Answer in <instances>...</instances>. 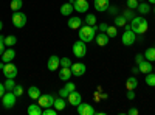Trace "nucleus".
I'll return each instance as SVG.
<instances>
[{"instance_id": "obj_1", "label": "nucleus", "mask_w": 155, "mask_h": 115, "mask_svg": "<svg viewBox=\"0 0 155 115\" xmlns=\"http://www.w3.org/2000/svg\"><path fill=\"white\" fill-rule=\"evenodd\" d=\"M149 28V23H147V19L146 17H140V16H135L130 22V30L135 33V34H144Z\"/></svg>"}, {"instance_id": "obj_2", "label": "nucleus", "mask_w": 155, "mask_h": 115, "mask_svg": "<svg viewBox=\"0 0 155 115\" xmlns=\"http://www.w3.org/2000/svg\"><path fill=\"white\" fill-rule=\"evenodd\" d=\"M96 31H98V25H84V27L79 28V39L84 42H92L95 37H96Z\"/></svg>"}, {"instance_id": "obj_3", "label": "nucleus", "mask_w": 155, "mask_h": 115, "mask_svg": "<svg viewBox=\"0 0 155 115\" xmlns=\"http://www.w3.org/2000/svg\"><path fill=\"white\" fill-rule=\"evenodd\" d=\"M121 42L126 47H130V45H134L137 42V34L130 30V25H127V27H126V31L121 36Z\"/></svg>"}, {"instance_id": "obj_4", "label": "nucleus", "mask_w": 155, "mask_h": 115, "mask_svg": "<svg viewBox=\"0 0 155 115\" xmlns=\"http://www.w3.org/2000/svg\"><path fill=\"white\" fill-rule=\"evenodd\" d=\"M12 25L16 28H23L27 25V14L22 11H12Z\"/></svg>"}, {"instance_id": "obj_5", "label": "nucleus", "mask_w": 155, "mask_h": 115, "mask_svg": "<svg viewBox=\"0 0 155 115\" xmlns=\"http://www.w3.org/2000/svg\"><path fill=\"white\" fill-rule=\"evenodd\" d=\"M71 50H73V55H74L76 58H84V56L87 55V44L79 39V41H76V42L73 44Z\"/></svg>"}, {"instance_id": "obj_6", "label": "nucleus", "mask_w": 155, "mask_h": 115, "mask_svg": "<svg viewBox=\"0 0 155 115\" xmlns=\"http://www.w3.org/2000/svg\"><path fill=\"white\" fill-rule=\"evenodd\" d=\"M16 93L14 92H11V90H6L2 96V101H3V107L5 109H11V107H14L16 106Z\"/></svg>"}, {"instance_id": "obj_7", "label": "nucleus", "mask_w": 155, "mask_h": 115, "mask_svg": "<svg viewBox=\"0 0 155 115\" xmlns=\"http://www.w3.org/2000/svg\"><path fill=\"white\" fill-rule=\"evenodd\" d=\"M17 73H19V70H17V67H16L12 62H6V64H5V67H3V75H5V78L16 79Z\"/></svg>"}, {"instance_id": "obj_8", "label": "nucleus", "mask_w": 155, "mask_h": 115, "mask_svg": "<svg viewBox=\"0 0 155 115\" xmlns=\"http://www.w3.org/2000/svg\"><path fill=\"white\" fill-rule=\"evenodd\" d=\"M54 100H56V98H54L53 95H50V93L41 95V96H39V106H41L42 109H45V107H53Z\"/></svg>"}, {"instance_id": "obj_9", "label": "nucleus", "mask_w": 155, "mask_h": 115, "mask_svg": "<svg viewBox=\"0 0 155 115\" xmlns=\"http://www.w3.org/2000/svg\"><path fill=\"white\" fill-rule=\"evenodd\" d=\"M59 67H61V58L56 56V55L50 56V58H48V62H47V69H48L50 72H54V70H58Z\"/></svg>"}, {"instance_id": "obj_10", "label": "nucleus", "mask_w": 155, "mask_h": 115, "mask_svg": "<svg viewBox=\"0 0 155 115\" xmlns=\"http://www.w3.org/2000/svg\"><path fill=\"white\" fill-rule=\"evenodd\" d=\"M68 104H71V106H79L81 103H82V96H81V93L78 92V90H73V92H70L68 93Z\"/></svg>"}, {"instance_id": "obj_11", "label": "nucleus", "mask_w": 155, "mask_h": 115, "mask_svg": "<svg viewBox=\"0 0 155 115\" xmlns=\"http://www.w3.org/2000/svg\"><path fill=\"white\" fill-rule=\"evenodd\" d=\"M78 113L79 115H93L96 112H95L93 106L90 103H81L79 106H78Z\"/></svg>"}, {"instance_id": "obj_12", "label": "nucleus", "mask_w": 155, "mask_h": 115, "mask_svg": "<svg viewBox=\"0 0 155 115\" xmlns=\"http://www.w3.org/2000/svg\"><path fill=\"white\" fill-rule=\"evenodd\" d=\"M71 75L73 76H82L84 73H85V70H87V67H85V64H82V62H76V64H71Z\"/></svg>"}, {"instance_id": "obj_13", "label": "nucleus", "mask_w": 155, "mask_h": 115, "mask_svg": "<svg viewBox=\"0 0 155 115\" xmlns=\"http://www.w3.org/2000/svg\"><path fill=\"white\" fill-rule=\"evenodd\" d=\"M93 6H95L96 11L104 12V11H107L109 6H110V0H93Z\"/></svg>"}, {"instance_id": "obj_14", "label": "nucleus", "mask_w": 155, "mask_h": 115, "mask_svg": "<svg viewBox=\"0 0 155 115\" xmlns=\"http://www.w3.org/2000/svg\"><path fill=\"white\" fill-rule=\"evenodd\" d=\"M73 6H74V11H78V12H87L90 8L87 0H74Z\"/></svg>"}, {"instance_id": "obj_15", "label": "nucleus", "mask_w": 155, "mask_h": 115, "mask_svg": "<svg viewBox=\"0 0 155 115\" xmlns=\"http://www.w3.org/2000/svg\"><path fill=\"white\" fill-rule=\"evenodd\" d=\"M61 14L62 16H65V17H70L71 16V12L74 11V6H73V3H70V2H67V3H64V5H61Z\"/></svg>"}, {"instance_id": "obj_16", "label": "nucleus", "mask_w": 155, "mask_h": 115, "mask_svg": "<svg viewBox=\"0 0 155 115\" xmlns=\"http://www.w3.org/2000/svg\"><path fill=\"white\" fill-rule=\"evenodd\" d=\"M67 25H68V28H71V30H79L82 27V19L81 17H70Z\"/></svg>"}, {"instance_id": "obj_17", "label": "nucleus", "mask_w": 155, "mask_h": 115, "mask_svg": "<svg viewBox=\"0 0 155 115\" xmlns=\"http://www.w3.org/2000/svg\"><path fill=\"white\" fill-rule=\"evenodd\" d=\"M14 58H16V52H14L11 47H9L8 50H5L3 55H2V61H3L5 64H6V62H12V61H14Z\"/></svg>"}, {"instance_id": "obj_18", "label": "nucleus", "mask_w": 155, "mask_h": 115, "mask_svg": "<svg viewBox=\"0 0 155 115\" xmlns=\"http://www.w3.org/2000/svg\"><path fill=\"white\" fill-rule=\"evenodd\" d=\"M71 78V69L70 67H61L59 69V79L61 81H68Z\"/></svg>"}, {"instance_id": "obj_19", "label": "nucleus", "mask_w": 155, "mask_h": 115, "mask_svg": "<svg viewBox=\"0 0 155 115\" xmlns=\"http://www.w3.org/2000/svg\"><path fill=\"white\" fill-rule=\"evenodd\" d=\"M138 69H140L141 73H144V75H146V73H149V72L153 70V66H152V62H150V61H146V59H144L143 62H140V64H138Z\"/></svg>"}, {"instance_id": "obj_20", "label": "nucleus", "mask_w": 155, "mask_h": 115, "mask_svg": "<svg viewBox=\"0 0 155 115\" xmlns=\"http://www.w3.org/2000/svg\"><path fill=\"white\" fill-rule=\"evenodd\" d=\"M95 39H96V44L99 47H106L109 44V41H110V37L107 36V33H99V34H96Z\"/></svg>"}, {"instance_id": "obj_21", "label": "nucleus", "mask_w": 155, "mask_h": 115, "mask_svg": "<svg viewBox=\"0 0 155 115\" xmlns=\"http://www.w3.org/2000/svg\"><path fill=\"white\" fill-rule=\"evenodd\" d=\"M137 87H138V79L135 78V76L127 78V81H126V89L127 90H135Z\"/></svg>"}, {"instance_id": "obj_22", "label": "nucleus", "mask_w": 155, "mask_h": 115, "mask_svg": "<svg viewBox=\"0 0 155 115\" xmlns=\"http://www.w3.org/2000/svg\"><path fill=\"white\" fill-rule=\"evenodd\" d=\"M138 12L141 16H147L149 12H150V5L149 3H144V2H140V5H138Z\"/></svg>"}, {"instance_id": "obj_23", "label": "nucleus", "mask_w": 155, "mask_h": 115, "mask_svg": "<svg viewBox=\"0 0 155 115\" xmlns=\"http://www.w3.org/2000/svg\"><path fill=\"white\" fill-rule=\"evenodd\" d=\"M28 96L31 100H39V96H41V90H39V87H36V86L28 87Z\"/></svg>"}, {"instance_id": "obj_24", "label": "nucleus", "mask_w": 155, "mask_h": 115, "mask_svg": "<svg viewBox=\"0 0 155 115\" xmlns=\"http://www.w3.org/2000/svg\"><path fill=\"white\" fill-rule=\"evenodd\" d=\"M42 107L39 104H30L28 106V115H42Z\"/></svg>"}, {"instance_id": "obj_25", "label": "nucleus", "mask_w": 155, "mask_h": 115, "mask_svg": "<svg viewBox=\"0 0 155 115\" xmlns=\"http://www.w3.org/2000/svg\"><path fill=\"white\" fill-rule=\"evenodd\" d=\"M54 109L59 112V110H64L65 109V98H62V96H59V98H56L54 100Z\"/></svg>"}, {"instance_id": "obj_26", "label": "nucleus", "mask_w": 155, "mask_h": 115, "mask_svg": "<svg viewBox=\"0 0 155 115\" xmlns=\"http://www.w3.org/2000/svg\"><path fill=\"white\" fill-rule=\"evenodd\" d=\"M144 59L150 61V62L155 61V47H150V48L146 50V52H144Z\"/></svg>"}, {"instance_id": "obj_27", "label": "nucleus", "mask_w": 155, "mask_h": 115, "mask_svg": "<svg viewBox=\"0 0 155 115\" xmlns=\"http://www.w3.org/2000/svg\"><path fill=\"white\" fill-rule=\"evenodd\" d=\"M144 81H146V84H147L149 87H155V72H149V73H146Z\"/></svg>"}, {"instance_id": "obj_28", "label": "nucleus", "mask_w": 155, "mask_h": 115, "mask_svg": "<svg viewBox=\"0 0 155 115\" xmlns=\"http://www.w3.org/2000/svg\"><path fill=\"white\" fill-rule=\"evenodd\" d=\"M115 27L116 28H120V27H126V23H127V19L124 16H115Z\"/></svg>"}, {"instance_id": "obj_29", "label": "nucleus", "mask_w": 155, "mask_h": 115, "mask_svg": "<svg viewBox=\"0 0 155 115\" xmlns=\"http://www.w3.org/2000/svg\"><path fill=\"white\" fill-rule=\"evenodd\" d=\"M16 42H17V37L14 34H9L5 37V45H8V47H14Z\"/></svg>"}, {"instance_id": "obj_30", "label": "nucleus", "mask_w": 155, "mask_h": 115, "mask_svg": "<svg viewBox=\"0 0 155 115\" xmlns=\"http://www.w3.org/2000/svg\"><path fill=\"white\" fill-rule=\"evenodd\" d=\"M11 9L12 11H20L22 9V6H23V2L22 0H11Z\"/></svg>"}, {"instance_id": "obj_31", "label": "nucleus", "mask_w": 155, "mask_h": 115, "mask_svg": "<svg viewBox=\"0 0 155 115\" xmlns=\"http://www.w3.org/2000/svg\"><path fill=\"white\" fill-rule=\"evenodd\" d=\"M85 25H90V27H93V25H96V16L95 14H87L85 19H84Z\"/></svg>"}, {"instance_id": "obj_32", "label": "nucleus", "mask_w": 155, "mask_h": 115, "mask_svg": "<svg viewBox=\"0 0 155 115\" xmlns=\"http://www.w3.org/2000/svg\"><path fill=\"white\" fill-rule=\"evenodd\" d=\"M14 87H16V81L14 79H11V78H6V81H5V89L6 90H14Z\"/></svg>"}, {"instance_id": "obj_33", "label": "nucleus", "mask_w": 155, "mask_h": 115, "mask_svg": "<svg viewBox=\"0 0 155 115\" xmlns=\"http://www.w3.org/2000/svg\"><path fill=\"white\" fill-rule=\"evenodd\" d=\"M106 33H107V36L112 39V37H116V34H118V30H116V27L113 25V27H109V28H107Z\"/></svg>"}, {"instance_id": "obj_34", "label": "nucleus", "mask_w": 155, "mask_h": 115, "mask_svg": "<svg viewBox=\"0 0 155 115\" xmlns=\"http://www.w3.org/2000/svg\"><path fill=\"white\" fill-rule=\"evenodd\" d=\"M56 113H58V110L54 109V106L53 107H45L42 110V115H56Z\"/></svg>"}, {"instance_id": "obj_35", "label": "nucleus", "mask_w": 155, "mask_h": 115, "mask_svg": "<svg viewBox=\"0 0 155 115\" xmlns=\"http://www.w3.org/2000/svg\"><path fill=\"white\" fill-rule=\"evenodd\" d=\"M71 59L70 58H61V67H71Z\"/></svg>"}, {"instance_id": "obj_36", "label": "nucleus", "mask_w": 155, "mask_h": 115, "mask_svg": "<svg viewBox=\"0 0 155 115\" xmlns=\"http://www.w3.org/2000/svg\"><path fill=\"white\" fill-rule=\"evenodd\" d=\"M140 5L138 0H127V8H130V9H137Z\"/></svg>"}, {"instance_id": "obj_37", "label": "nucleus", "mask_w": 155, "mask_h": 115, "mask_svg": "<svg viewBox=\"0 0 155 115\" xmlns=\"http://www.w3.org/2000/svg\"><path fill=\"white\" fill-rule=\"evenodd\" d=\"M126 19H134L135 17V12H134V9H130V8H127L126 11H124V14H123Z\"/></svg>"}, {"instance_id": "obj_38", "label": "nucleus", "mask_w": 155, "mask_h": 115, "mask_svg": "<svg viewBox=\"0 0 155 115\" xmlns=\"http://www.w3.org/2000/svg\"><path fill=\"white\" fill-rule=\"evenodd\" d=\"M16 93V96H20V95H23V86H20V84H16V87H14V90H12Z\"/></svg>"}, {"instance_id": "obj_39", "label": "nucleus", "mask_w": 155, "mask_h": 115, "mask_svg": "<svg viewBox=\"0 0 155 115\" xmlns=\"http://www.w3.org/2000/svg\"><path fill=\"white\" fill-rule=\"evenodd\" d=\"M65 89H67L68 92H73V90H76V86L71 81H65Z\"/></svg>"}, {"instance_id": "obj_40", "label": "nucleus", "mask_w": 155, "mask_h": 115, "mask_svg": "<svg viewBox=\"0 0 155 115\" xmlns=\"http://www.w3.org/2000/svg\"><path fill=\"white\" fill-rule=\"evenodd\" d=\"M58 93H59V96H62V98H67L70 92L67 90V89H65V87H62V89H59V92H58Z\"/></svg>"}, {"instance_id": "obj_41", "label": "nucleus", "mask_w": 155, "mask_h": 115, "mask_svg": "<svg viewBox=\"0 0 155 115\" xmlns=\"http://www.w3.org/2000/svg\"><path fill=\"white\" fill-rule=\"evenodd\" d=\"M107 28H109V25H107L106 22H102V23H99V25H98V30H99L101 33H106V31H107Z\"/></svg>"}, {"instance_id": "obj_42", "label": "nucleus", "mask_w": 155, "mask_h": 115, "mask_svg": "<svg viewBox=\"0 0 155 115\" xmlns=\"http://www.w3.org/2000/svg\"><path fill=\"white\" fill-rule=\"evenodd\" d=\"M107 11L110 12L112 16H116V14H118V8H116V6H112V5L109 6V9H107Z\"/></svg>"}, {"instance_id": "obj_43", "label": "nucleus", "mask_w": 155, "mask_h": 115, "mask_svg": "<svg viewBox=\"0 0 155 115\" xmlns=\"http://www.w3.org/2000/svg\"><path fill=\"white\" fill-rule=\"evenodd\" d=\"M143 61H144V55H137V56H135V62H137V64L143 62Z\"/></svg>"}, {"instance_id": "obj_44", "label": "nucleus", "mask_w": 155, "mask_h": 115, "mask_svg": "<svg viewBox=\"0 0 155 115\" xmlns=\"http://www.w3.org/2000/svg\"><path fill=\"white\" fill-rule=\"evenodd\" d=\"M127 113H129V115H138V109H135V107H130V109L127 110Z\"/></svg>"}, {"instance_id": "obj_45", "label": "nucleus", "mask_w": 155, "mask_h": 115, "mask_svg": "<svg viewBox=\"0 0 155 115\" xmlns=\"http://www.w3.org/2000/svg\"><path fill=\"white\" fill-rule=\"evenodd\" d=\"M6 92V89H5V84H2V83H0V98H2L3 96V93Z\"/></svg>"}, {"instance_id": "obj_46", "label": "nucleus", "mask_w": 155, "mask_h": 115, "mask_svg": "<svg viewBox=\"0 0 155 115\" xmlns=\"http://www.w3.org/2000/svg\"><path fill=\"white\" fill-rule=\"evenodd\" d=\"M127 98L129 100H134L135 98V92L134 90H127Z\"/></svg>"}, {"instance_id": "obj_47", "label": "nucleus", "mask_w": 155, "mask_h": 115, "mask_svg": "<svg viewBox=\"0 0 155 115\" xmlns=\"http://www.w3.org/2000/svg\"><path fill=\"white\" fill-rule=\"evenodd\" d=\"M3 45H5V44H2V42H0V56H2V55H3V52H5Z\"/></svg>"}, {"instance_id": "obj_48", "label": "nucleus", "mask_w": 155, "mask_h": 115, "mask_svg": "<svg viewBox=\"0 0 155 115\" xmlns=\"http://www.w3.org/2000/svg\"><path fill=\"white\" fill-rule=\"evenodd\" d=\"M0 42H2V44H5V37H3L2 34H0Z\"/></svg>"}, {"instance_id": "obj_49", "label": "nucleus", "mask_w": 155, "mask_h": 115, "mask_svg": "<svg viewBox=\"0 0 155 115\" xmlns=\"http://www.w3.org/2000/svg\"><path fill=\"white\" fill-rule=\"evenodd\" d=\"M2 30H3V22L0 20V31H2Z\"/></svg>"}, {"instance_id": "obj_50", "label": "nucleus", "mask_w": 155, "mask_h": 115, "mask_svg": "<svg viewBox=\"0 0 155 115\" xmlns=\"http://www.w3.org/2000/svg\"><path fill=\"white\" fill-rule=\"evenodd\" d=\"M147 2H149L150 5H155V0H147Z\"/></svg>"}, {"instance_id": "obj_51", "label": "nucleus", "mask_w": 155, "mask_h": 115, "mask_svg": "<svg viewBox=\"0 0 155 115\" xmlns=\"http://www.w3.org/2000/svg\"><path fill=\"white\" fill-rule=\"evenodd\" d=\"M138 2H144V0H138Z\"/></svg>"}, {"instance_id": "obj_52", "label": "nucleus", "mask_w": 155, "mask_h": 115, "mask_svg": "<svg viewBox=\"0 0 155 115\" xmlns=\"http://www.w3.org/2000/svg\"><path fill=\"white\" fill-rule=\"evenodd\" d=\"M153 14H155V8H153Z\"/></svg>"}, {"instance_id": "obj_53", "label": "nucleus", "mask_w": 155, "mask_h": 115, "mask_svg": "<svg viewBox=\"0 0 155 115\" xmlns=\"http://www.w3.org/2000/svg\"><path fill=\"white\" fill-rule=\"evenodd\" d=\"M153 72H155V66H153Z\"/></svg>"}, {"instance_id": "obj_54", "label": "nucleus", "mask_w": 155, "mask_h": 115, "mask_svg": "<svg viewBox=\"0 0 155 115\" xmlns=\"http://www.w3.org/2000/svg\"><path fill=\"white\" fill-rule=\"evenodd\" d=\"M153 47H155V44H153Z\"/></svg>"}]
</instances>
